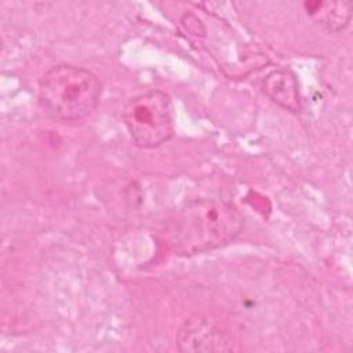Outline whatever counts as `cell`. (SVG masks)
I'll return each mask as SVG.
<instances>
[{
    "instance_id": "1",
    "label": "cell",
    "mask_w": 353,
    "mask_h": 353,
    "mask_svg": "<svg viewBox=\"0 0 353 353\" xmlns=\"http://www.w3.org/2000/svg\"><path fill=\"white\" fill-rule=\"evenodd\" d=\"M244 216L229 201L196 199L167 221L164 240L176 255H196L232 243L243 230Z\"/></svg>"
},
{
    "instance_id": "2",
    "label": "cell",
    "mask_w": 353,
    "mask_h": 353,
    "mask_svg": "<svg viewBox=\"0 0 353 353\" xmlns=\"http://www.w3.org/2000/svg\"><path fill=\"white\" fill-rule=\"evenodd\" d=\"M101 92V81L92 72L66 63L50 68L39 83L40 105L61 121H76L91 114Z\"/></svg>"
},
{
    "instance_id": "3",
    "label": "cell",
    "mask_w": 353,
    "mask_h": 353,
    "mask_svg": "<svg viewBox=\"0 0 353 353\" xmlns=\"http://www.w3.org/2000/svg\"><path fill=\"white\" fill-rule=\"evenodd\" d=\"M123 120L134 143L143 149L160 146L174 134L172 102L160 90L131 98L123 109Z\"/></svg>"
},
{
    "instance_id": "4",
    "label": "cell",
    "mask_w": 353,
    "mask_h": 353,
    "mask_svg": "<svg viewBox=\"0 0 353 353\" xmlns=\"http://www.w3.org/2000/svg\"><path fill=\"white\" fill-rule=\"evenodd\" d=\"M178 347L183 352H219L229 350L228 336L212 323L193 317L183 323L176 335Z\"/></svg>"
},
{
    "instance_id": "5",
    "label": "cell",
    "mask_w": 353,
    "mask_h": 353,
    "mask_svg": "<svg viewBox=\"0 0 353 353\" xmlns=\"http://www.w3.org/2000/svg\"><path fill=\"white\" fill-rule=\"evenodd\" d=\"M262 88L265 94L283 109L294 113L301 110L298 80L291 70L288 69L272 70L263 79Z\"/></svg>"
},
{
    "instance_id": "6",
    "label": "cell",
    "mask_w": 353,
    "mask_h": 353,
    "mask_svg": "<svg viewBox=\"0 0 353 353\" xmlns=\"http://www.w3.org/2000/svg\"><path fill=\"white\" fill-rule=\"evenodd\" d=\"M303 7L313 22L330 33L343 30L352 19L350 1H306Z\"/></svg>"
}]
</instances>
